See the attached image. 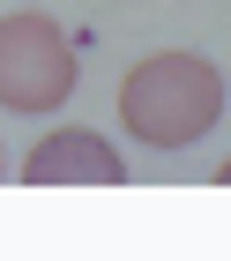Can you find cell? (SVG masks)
Instances as JSON below:
<instances>
[{"instance_id":"cell-4","label":"cell","mask_w":231,"mask_h":261,"mask_svg":"<svg viewBox=\"0 0 231 261\" xmlns=\"http://www.w3.org/2000/svg\"><path fill=\"white\" fill-rule=\"evenodd\" d=\"M216 187H231V157H224V164H216Z\"/></svg>"},{"instance_id":"cell-5","label":"cell","mask_w":231,"mask_h":261,"mask_svg":"<svg viewBox=\"0 0 231 261\" xmlns=\"http://www.w3.org/2000/svg\"><path fill=\"white\" fill-rule=\"evenodd\" d=\"M0 172H8V164H0Z\"/></svg>"},{"instance_id":"cell-3","label":"cell","mask_w":231,"mask_h":261,"mask_svg":"<svg viewBox=\"0 0 231 261\" xmlns=\"http://www.w3.org/2000/svg\"><path fill=\"white\" fill-rule=\"evenodd\" d=\"M22 179L30 187H127V157L90 127H60L22 157Z\"/></svg>"},{"instance_id":"cell-2","label":"cell","mask_w":231,"mask_h":261,"mask_svg":"<svg viewBox=\"0 0 231 261\" xmlns=\"http://www.w3.org/2000/svg\"><path fill=\"white\" fill-rule=\"evenodd\" d=\"M75 97V45L53 15L22 8L0 15V105L8 112H53Z\"/></svg>"},{"instance_id":"cell-1","label":"cell","mask_w":231,"mask_h":261,"mask_svg":"<svg viewBox=\"0 0 231 261\" xmlns=\"http://www.w3.org/2000/svg\"><path fill=\"white\" fill-rule=\"evenodd\" d=\"M224 120V75L201 53H149L119 82V127L149 149H187Z\"/></svg>"}]
</instances>
